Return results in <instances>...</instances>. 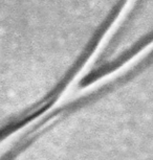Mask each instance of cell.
Masks as SVG:
<instances>
[{"instance_id":"1","label":"cell","mask_w":153,"mask_h":160,"mask_svg":"<svg viewBox=\"0 0 153 160\" xmlns=\"http://www.w3.org/2000/svg\"><path fill=\"white\" fill-rule=\"evenodd\" d=\"M122 0H0V131L59 92L94 53Z\"/></svg>"}]
</instances>
